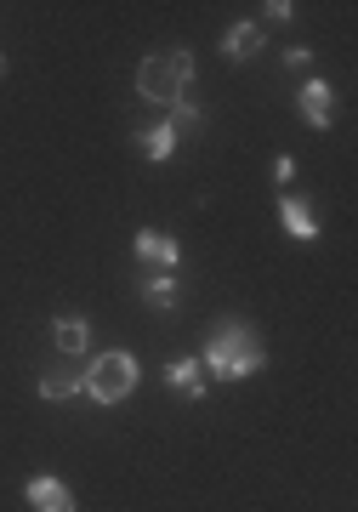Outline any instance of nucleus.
Returning a JSON list of instances; mask_svg holds the SVG:
<instances>
[{
  "label": "nucleus",
  "mask_w": 358,
  "mask_h": 512,
  "mask_svg": "<svg viewBox=\"0 0 358 512\" xmlns=\"http://www.w3.org/2000/svg\"><path fill=\"white\" fill-rule=\"evenodd\" d=\"M137 296H143L154 313H177V279L171 274H148L143 285H137Z\"/></svg>",
  "instance_id": "ddd939ff"
},
{
  "label": "nucleus",
  "mask_w": 358,
  "mask_h": 512,
  "mask_svg": "<svg viewBox=\"0 0 358 512\" xmlns=\"http://www.w3.org/2000/svg\"><path fill=\"white\" fill-rule=\"evenodd\" d=\"M165 120H171V126H188V131H199V120H205V114H199V103H194V97H182V103H177V109H165Z\"/></svg>",
  "instance_id": "4468645a"
},
{
  "label": "nucleus",
  "mask_w": 358,
  "mask_h": 512,
  "mask_svg": "<svg viewBox=\"0 0 358 512\" xmlns=\"http://www.w3.org/2000/svg\"><path fill=\"white\" fill-rule=\"evenodd\" d=\"M137 359H131L126 348H108L97 353L86 370H80V387H86V399L91 404H103V410H114V404H126L131 393H137Z\"/></svg>",
  "instance_id": "7ed1b4c3"
},
{
  "label": "nucleus",
  "mask_w": 358,
  "mask_h": 512,
  "mask_svg": "<svg viewBox=\"0 0 358 512\" xmlns=\"http://www.w3.org/2000/svg\"><path fill=\"white\" fill-rule=\"evenodd\" d=\"M0 74H6V57H0Z\"/></svg>",
  "instance_id": "a211bd4d"
},
{
  "label": "nucleus",
  "mask_w": 358,
  "mask_h": 512,
  "mask_svg": "<svg viewBox=\"0 0 358 512\" xmlns=\"http://www.w3.org/2000/svg\"><path fill=\"white\" fill-rule=\"evenodd\" d=\"M268 177H273V188H279V194H285V188L296 183V160H290V154H279V160L268 165Z\"/></svg>",
  "instance_id": "2eb2a0df"
},
{
  "label": "nucleus",
  "mask_w": 358,
  "mask_h": 512,
  "mask_svg": "<svg viewBox=\"0 0 358 512\" xmlns=\"http://www.w3.org/2000/svg\"><path fill=\"white\" fill-rule=\"evenodd\" d=\"M165 387H171V393H188V399H205V393H211V376H205L199 359H171V365H165Z\"/></svg>",
  "instance_id": "1a4fd4ad"
},
{
  "label": "nucleus",
  "mask_w": 358,
  "mask_h": 512,
  "mask_svg": "<svg viewBox=\"0 0 358 512\" xmlns=\"http://www.w3.org/2000/svg\"><path fill=\"white\" fill-rule=\"evenodd\" d=\"M52 342L63 353H74V359L91 353V319H86V313H57V319H52Z\"/></svg>",
  "instance_id": "9d476101"
},
{
  "label": "nucleus",
  "mask_w": 358,
  "mask_h": 512,
  "mask_svg": "<svg viewBox=\"0 0 358 512\" xmlns=\"http://www.w3.org/2000/svg\"><path fill=\"white\" fill-rule=\"evenodd\" d=\"M296 103H302V120H307L313 131H330V126H336V92H330V80H307Z\"/></svg>",
  "instance_id": "423d86ee"
},
{
  "label": "nucleus",
  "mask_w": 358,
  "mask_h": 512,
  "mask_svg": "<svg viewBox=\"0 0 358 512\" xmlns=\"http://www.w3.org/2000/svg\"><path fill=\"white\" fill-rule=\"evenodd\" d=\"M23 501H29V512H74V490L52 473L23 478Z\"/></svg>",
  "instance_id": "39448f33"
},
{
  "label": "nucleus",
  "mask_w": 358,
  "mask_h": 512,
  "mask_svg": "<svg viewBox=\"0 0 358 512\" xmlns=\"http://www.w3.org/2000/svg\"><path fill=\"white\" fill-rule=\"evenodd\" d=\"M131 143L143 148V160H148V165H165V160H171V154H177L182 131L171 126V120H154V126H143V131H137V137H131Z\"/></svg>",
  "instance_id": "6e6552de"
},
{
  "label": "nucleus",
  "mask_w": 358,
  "mask_h": 512,
  "mask_svg": "<svg viewBox=\"0 0 358 512\" xmlns=\"http://www.w3.org/2000/svg\"><path fill=\"white\" fill-rule=\"evenodd\" d=\"M199 365H205L211 382H251L256 370L268 365V342L256 336L251 319H216L211 336H205Z\"/></svg>",
  "instance_id": "f257e3e1"
},
{
  "label": "nucleus",
  "mask_w": 358,
  "mask_h": 512,
  "mask_svg": "<svg viewBox=\"0 0 358 512\" xmlns=\"http://www.w3.org/2000/svg\"><path fill=\"white\" fill-rule=\"evenodd\" d=\"M131 251H137V262L160 268V274H177V268H182V245H177L171 234H165V228H137Z\"/></svg>",
  "instance_id": "20e7f679"
},
{
  "label": "nucleus",
  "mask_w": 358,
  "mask_h": 512,
  "mask_svg": "<svg viewBox=\"0 0 358 512\" xmlns=\"http://www.w3.org/2000/svg\"><path fill=\"white\" fill-rule=\"evenodd\" d=\"M262 12H268V23H290V18H296V6H290V0H268Z\"/></svg>",
  "instance_id": "f3484780"
},
{
  "label": "nucleus",
  "mask_w": 358,
  "mask_h": 512,
  "mask_svg": "<svg viewBox=\"0 0 358 512\" xmlns=\"http://www.w3.org/2000/svg\"><path fill=\"white\" fill-rule=\"evenodd\" d=\"M279 63H285V69H307V63H313V52H307V46H285V52H279Z\"/></svg>",
  "instance_id": "dca6fc26"
},
{
  "label": "nucleus",
  "mask_w": 358,
  "mask_h": 512,
  "mask_svg": "<svg viewBox=\"0 0 358 512\" xmlns=\"http://www.w3.org/2000/svg\"><path fill=\"white\" fill-rule=\"evenodd\" d=\"M279 228H285L290 239H302V245L319 239V217H313V205H307L302 194H279Z\"/></svg>",
  "instance_id": "0eeeda50"
},
{
  "label": "nucleus",
  "mask_w": 358,
  "mask_h": 512,
  "mask_svg": "<svg viewBox=\"0 0 358 512\" xmlns=\"http://www.w3.org/2000/svg\"><path fill=\"white\" fill-rule=\"evenodd\" d=\"M35 393L46 404H69V399H86V387H80V376H74V370H46V376H40L35 382Z\"/></svg>",
  "instance_id": "f8f14e48"
},
{
  "label": "nucleus",
  "mask_w": 358,
  "mask_h": 512,
  "mask_svg": "<svg viewBox=\"0 0 358 512\" xmlns=\"http://www.w3.org/2000/svg\"><path fill=\"white\" fill-rule=\"evenodd\" d=\"M194 86V52L182 46H165V52H148L143 69H137V97L143 103H160V109H177Z\"/></svg>",
  "instance_id": "f03ea898"
},
{
  "label": "nucleus",
  "mask_w": 358,
  "mask_h": 512,
  "mask_svg": "<svg viewBox=\"0 0 358 512\" xmlns=\"http://www.w3.org/2000/svg\"><path fill=\"white\" fill-rule=\"evenodd\" d=\"M262 46H268V29H262V23H233L228 35H222V57H228V63H245V57H256Z\"/></svg>",
  "instance_id": "9b49d317"
}]
</instances>
